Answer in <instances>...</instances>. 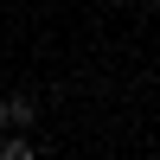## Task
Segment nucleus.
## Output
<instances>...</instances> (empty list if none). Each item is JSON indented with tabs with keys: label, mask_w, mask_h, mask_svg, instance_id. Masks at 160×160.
<instances>
[{
	"label": "nucleus",
	"mask_w": 160,
	"mask_h": 160,
	"mask_svg": "<svg viewBox=\"0 0 160 160\" xmlns=\"http://www.w3.org/2000/svg\"><path fill=\"white\" fill-rule=\"evenodd\" d=\"M0 128H7V96H0Z\"/></svg>",
	"instance_id": "3"
},
{
	"label": "nucleus",
	"mask_w": 160,
	"mask_h": 160,
	"mask_svg": "<svg viewBox=\"0 0 160 160\" xmlns=\"http://www.w3.org/2000/svg\"><path fill=\"white\" fill-rule=\"evenodd\" d=\"M0 160H32V141H26V128H19V135H0Z\"/></svg>",
	"instance_id": "2"
},
{
	"label": "nucleus",
	"mask_w": 160,
	"mask_h": 160,
	"mask_svg": "<svg viewBox=\"0 0 160 160\" xmlns=\"http://www.w3.org/2000/svg\"><path fill=\"white\" fill-rule=\"evenodd\" d=\"M109 7H122V0H109Z\"/></svg>",
	"instance_id": "4"
},
{
	"label": "nucleus",
	"mask_w": 160,
	"mask_h": 160,
	"mask_svg": "<svg viewBox=\"0 0 160 160\" xmlns=\"http://www.w3.org/2000/svg\"><path fill=\"white\" fill-rule=\"evenodd\" d=\"M32 122H38V96H26V90L7 96V128H32Z\"/></svg>",
	"instance_id": "1"
}]
</instances>
